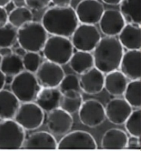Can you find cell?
I'll use <instances>...</instances> for the list:
<instances>
[{"instance_id": "1f68e13d", "label": "cell", "mask_w": 141, "mask_h": 151, "mask_svg": "<svg viewBox=\"0 0 141 151\" xmlns=\"http://www.w3.org/2000/svg\"><path fill=\"white\" fill-rule=\"evenodd\" d=\"M22 64L24 67V70L35 74L36 71L38 70L40 63H41V57L38 52L33 51H27L24 55L22 57Z\"/></svg>"}, {"instance_id": "ab89813d", "label": "cell", "mask_w": 141, "mask_h": 151, "mask_svg": "<svg viewBox=\"0 0 141 151\" xmlns=\"http://www.w3.org/2000/svg\"><path fill=\"white\" fill-rule=\"evenodd\" d=\"M26 52H27V51H26L22 47H21L20 45H19V46H17V47L15 48V50H14L13 53H15L16 55H19L20 57H22L25 54H26Z\"/></svg>"}, {"instance_id": "4fadbf2b", "label": "cell", "mask_w": 141, "mask_h": 151, "mask_svg": "<svg viewBox=\"0 0 141 151\" xmlns=\"http://www.w3.org/2000/svg\"><path fill=\"white\" fill-rule=\"evenodd\" d=\"M73 119L72 115L60 107H57L48 112L46 127L50 133L55 135H64L72 129Z\"/></svg>"}, {"instance_id": "7402d4cb", "label": "cell", "mask_w": 141, "mask_h": 151, "mask_svg": "<svg viewBox=\"0 0 141 151\" xmlns=\"http://www.w3.org/2000/svg\"><path fill=\"white\" fill-rule=\"evenodd\" d=\"M128 135L119 128H112L104 133L101 139V146L105 150L126 149Z\"/></svg>"}, {"instance_id": "83f0119b", "label": "cell", "mask_w": 141, "mask_h": 151, "mask_svg": "<svg viewBox=\"0 0 141 151\" xmlns=\"http://www.w3.org/2000/svg\"><path fill=\"white\" fill-rule=\"evenodd\" d=\"M32 21H33L32 12L26 6L16 7L8 15V22L17 29Z\"/></svg>"}, {"instance_id": "4316f807", "label": "cell", "mask_w": 141, "mask_h": 151, "mask_svg": "<svg viewBox=\"0 0 141 151\" xmlns=\"http://www.w3.org/2000/svg\"><path fill=\"white\" fill-rule=\"evenodd\" d=\"M0 70L5 75L15 76L24 70L22 57L15 53L11 54L5 57H2Z\"/></svg>"}, {"instance_id": "cb8c5ba5", "label": "cell", "mask_w": 141, "mask_h": 151, "mask_svg": "<svg viewBox=\"0 0 141 151\" xmlns=\"http://www.w3.org/2000/svg\"><path fill=\"white\" fill-rule=\"evenodd\" d=\"M71 70L78 74H82L94 66L93 54L88 51H73L69 60Z\"/></svg>"}, {"instance_id": "ba28073f", "label": "cell", "mask_w": 141, "mask_h": 151, "mask_svg": "<svg viewBox=\"0 0 141 151\" xmlns=\"http://www.w3.org/2000/svg\"><path fill=\"white\" fill-rule=\"evenodd\" d=\"M71 43L77 50L92 52L101 39V34L95 25H78L71 35Z\"/></svg>"}, {"instance_id": "d6a6232c", "label": "cell", "mask_w": 141, "mask_h": 151, "mask_svg": "<svg viewBox=\"0 0 141 151\" xmlns=\"http://www.w3.org/2000/svg\"><path fill=\"white\" fill-rule=\"evenodd\" d=\"M58 88L60 89L61 93L67 91H70V90L81 92L78 77L73 74H65V76L62 78V80L58 86Z\"/></svg>"}, {"instance_id": "f35d334b", "label": "cell", "mask_w": 141, "mask_h": 151, "mask_svg": "<svg viewBox=\"0 0 141 151\" xmlns=\"http://www.w3.org/2000/svg\"><path fill=\"white\" fill-rule=\"evenodd\" d=\"M15 8H16V6H15V4H13V2H12V0H11L10 2H8V4H6L4 7V8L5 9V11L8 12V14L11 12V11H12Z\"/></svg>"}, {"instance_id": "8d00e7d4", "label": "cell", "mask_w": 141, "mask_h": 151, "mask_svg": "<svg viewBox=\"0 0 141 151\" xmlns=\"http://www.w3.org/2000/svg\"><path fill=\"white\" fill-rule=\"evenodd\" d=\"M51 2L56 7H69L72 0H51Z\"/></svg>"}, {"instance_id": "6da1fadb", "label": "cell", "mask_w": 141, "mask_h": 151, "mask_svg": "<svg viewBox=\"0 0 141 151\" xmlns=\"http://www.w3.org/2000/svg\"><path fill=\"white\" fill-rule=\"evenodd\" d=\"M40 23L49 34L69 38L78 27V20L72 7L55 6L45 12Z\"/></svg>"}, {"instance_id": "d590c367", "label": "cell", "mask_w": 141, "mask_h": 151, "mask_svg": "<svg viewBox=\"0 0 141 151\" xmlns=\"http://www.w3.org/2000/svg\"><path fill=\"white\" fill-rule=\"evenodd\" d=\"M8 12L5 11L4 7H0V27H3L8 22Z\"/></svg>"}, {"instance_id": "484cf974", "label": "cell", "mask_w": 141, "mask_h": 151, "mask_svg": "<svg viewBox=\"0 0 141 151\" xmlns=\"http://www.w3.org/2000/svg\"><path fill=\"white\" fill-rule=\"evenodd\" d=\"M83 102V98L81 92L70 90L61 94L59 107L72 115L78 111Z\"/></svg>"}, {"instance_id": "f546056e", "label": "cell", "mask_w": 141, "mask_h": 151, "mask_svg": "<svg viewBox=\"0 0 141 151\" xmlns=\"http://www.w3.org/2000/svg\"><path fill=\"white\" fill-rule=\"evenodd\" d=\"M126 131L131 136H136L140 138L141 135V110L140 108H135L129 114L125 122Z\"/></svg>"}, {"instance_id": "8fae6325", "label": "cell", "mask_w": 141, "mask_h": 151, "mask_svg": "<svg viewBox=\"0 0 141 151\" xmlns=\"http://www.w3.org/2000/svg\"><path fill=\"white\" fill-rule=\"evenodd\" d=\"M35 74L42 88H56L65 74L62 66L47 60L40 63Z\"/></svg>"}, {"instance_id": "b9f144b4", "label": "cell", "mask_w": 141, "mask_h": 151, "mask_svg": "<svg viewBox=\"0 0 141 151\" xmlns=\"http://www.w3.org/2000/svg\"><path fill=\"white\" fill-rule=\"evenodd\" d=\"M5 85V74L0 70V90L4 88Z\"/></svg>"}, {"instance_id": "5b68a950", "label": "cell", "mask_w": 141, "mask_h": 151, "mask_svg": "<svg viewBox=\"0 0 141 151\" xmlns=\"http://www.w3.org/2000/svg\"><path fill=\"white\" fill-rule=\"evenodd\" d=\"M40 88L36 75L27 70L15 75L10 84L11 92L20 102H34Z\"/></svg>"}, {"instance_id": "30bf717a", "label": "cell", "mask_w": 141, "mask_h": 151, "mask_svg": "<svg viewBox=\"0 0 141 151\" xmlns=\"http://www.w3.org/2000/svg\"><path fill=\"white\" fill-rule=\"evenodd\" d=\"M59 150H97L96 139L90 133L84 131L68 132L57 144Z\"/></svg>"}, {"instance_id": "d6986e66", "label": "cell", "mask_w": 141, "mask_h": 151, "mask_svg": "<svg viewBox=\"0 0 141 151\" xmlns=\"http://www.w3.org/2000/svg\"><path fill=\"white\" fill-rule=\"evenodd\" d=\"M117 37L123 48L127 50L141 49L140 25L125 23Z\"/></svg>"}, {"instance_id": "44dd1931", "label": "cell", "mask_w": 141, "mask_h": 151, "mask_svg": "<svg viewBox=\"0 0 141 151\" xmlns=\"http://www.w3.org/2000/svg\"><path fill=\"white\" fill-rule=\"evenodd\" d=\"M128 84V78L119 70H114L106 74L104 88L110 95L119 97L123 95Z\"/></svg>"}, {"instance_id": "2e32d148", "label": "cell", "mask_w": 141, "mask_h": 151, "mask_svg": "<svg viewBox=\"0 0 141 151\" xmlns=\"http://www.w3.org/2000/svg\"><path fill=\"white\" fill-rule=\"evenodd\" d=\"M140 65V50H130L124 52L119 68L128 80H137L141 78Z\"/></svg>"}, {"instance_id": "e575fe53", "label": "cell", "mask_w": 141, "mask_h": 151, "mask_svg": "<svg viewBox=\"0 0 141 151\" xmlns=\"http://www.w3.org/2000/svg\"><path fill=\"white\" fill-rule=\"evenodd\" d=\"M140 137L136 136H131L128 137L127 139V144H126V149H130V150H140Z\"/></svg>"}, {"instance_id": "7a4b0ae2", "label": "cell", "mask_w": 141, "mask_h": 151, "mask_svg": "<svg viewBox=\"0 0 141 151\" xmlns=\"http://www.w3.org/2000/svg\"><path fill=\"white\" fill-rule=\"evenodd\" d=\"M93 51L94 66L103 74L119 69L124 48L117 37H101Z\"/></svg>"}, {"instance_id": "bcb514c9", "label": "cell", "mask_w": 141, "mask_h": 151, "mask_svg": "<svg viewBox=\"0 0 141 151\" xmlns=\"http://www.w3.org/2000/svg\"><path fill=\"white\" fill-rule=\"evenodd\" d=\"M1 60H2V56L0 55V64H1Z\"/></svg>"}, {"instance_id": "8992f818", "label": "cell", "mask_w": 141, "mask_h": 151, "mask_svg": "<svg viewBox=\"0 0 141 151\" xmlns=\"http://www.w3.org/2000/svg\"><path fill=\"white\" fill-rule=\"evenodd\" d=\"M13 119L26 131H34L42 126L45 111L35 102H22Z\"/></svg>"}, {"instance_id": "3957f363", "label": "cell", "mask_w": 141, "mask_h": 151, "mask_svg": "<svg viewBox=\"0 0 141 151\" xmlns=\"http://www.w3.org/2000/svg\"><path fill=\"white\" fill-rule=\"evenodd\" d=\"M48 38L41 23L30 22L17 29V41L26 51L40 52Z\"/></svg>"}, {"instance_id": "ac0fdd59", "label": "cell", "mask_w": 141, "mask_h": 151, "mask_svg": "<svg viewBox=\"0 0 141 151\" xmlns=\"http://www.w3.org/2000/svg\"><path fill=\"white\" fill-rule=\"evenodd\" d=\"M56 139L47 131H38L25 138L23 149L27 150H56Z\"/></svg>"}, {"instance_id": "7bdbcfd3", "label": "cell", "mask_w": 141, "mask_h": 151, "mask_svg": "<svg viewBox=\"0 0 141 151\" xmlns=\"http://www.w3.org/2000/svg\"><path fill=\"white\" fill-rule=\"evenodd\" d=\"M13 4H15L16 7H23L26 6V3L25 0H12Z\"/></svg>"}, {"instance_id": "ffe728a7", "label": "cell", "mask_w": 141, "mask_h": 151, "mask_svg": "<svg viewBox=\"0 0 141 151\" xmlns=\"http://www.w3.org/2000/svg\"><path fill=\"white\" fill-rule=\"evenodd\" d=\"M61 92L56 88H40L34 102L45 112L59 107Z\"/></svg>"}, {"instance_id": "603a6c76", "label": "cell", "mask_w": 141, "mask_h": 151, "mask_svg": "<svg viewBox=\"0 0 141 151\" xmlns=\"http://www.w3.org/2000/svg\"><path fill=\"white\" fill-rule=\"evenodd\" d=\"M20 102L11 91L8 89L0 90V119H13Z\"/></svg>"}, {"instance_id": "60d3db41", "label": "cell", "mask_w": 141, "mask_h": 151, "mask_svg": "<svg viewBox=\"0 0 141 151\" xmlns=\"http://www.w3.org/2000/svg\"><path fill=\"white\" fill-rule=\"evenodd\" d=\"M121 0H101L102 3L107 5H112V6H115V5H119L121 3Z\"/></svg>"}, {"instance_id": "d4e9b609", "label": "cell", "mask_w": 141, "mask_h": 151, "mask_svg": "<svg viewBox=\"0 0 141 151\" xmlns=\"http://www.w3.org/2000/svg\"><path fill=\"white\" fill-rule=\"evenodd\" d=\"M119 5L126 23L141 24L140 0H121Z\"/></svg>"}, {"instance_id": "277c9868", "label": "cell", "mask_w": 141, "mask_h": 151, "mask_svg": "<svg viewBox=\"0 0 141 151\" xmlns=\"http://www.w3.org/2000/svg\"><path fill=\"white\" fill-rule=\"evenodd\" d=\"M73 49L69 38L51 36L47 38L41 51L45 60L62 66L69 63Z\"/></svg>"}, {"instance_id": "9a60e30c", "label": "cell", "mask_w": 141, "mask_h": 151, "mask_svg": "<svg viewBox=\"0 0 141 151\" xmlns=\"http://www.w3.org/2000/svg\"><path fill=\"white\" fill-rule=\"evenodd\" d=\"M132 111L131 106L125 99L112 98L105 106L106 118L114 125H123Z\"/></svg>"}, {"instance_id": "5bb4252c", "label": "cell", "mask_w": 141, "mask_h": 151, "mask_svg": "<svg viewBox=\"0 0 141 151\" xmlns=\"http://www.w3.org/2000/svg\"><path fill=\"white\" fill-rule=\"evenodd\" d=\"M125 23L121 12L115 9L104 10L98 22L101 33L106 37H117Z\"/></svg>"}, {"instance_id": "4dcf8cb0", "label": "cell", "mask_w": 141, "mask_h": 151, "mask_svg": "<svg viewBox=\"0 0 141 151\" xmlns=\"http://www.w3.org/2000/svg\"><path fill=\"white\" fill-rule=\"evenodd\" d=\"M17 41V28L7 23L0 27V48L12 47Z\"/></svg>"}, {"instance_id": "ee69618b", "label": "cell", "mask_w": 141, "mask_h": 151, "mask_svg": "<svg viewBox=\"0 0 141 151\" xmlns=\"http://www.w3.org/2000/svg\"><path fill=\"white\" fill-rule=\"evenodd\" d=\"M14 76H11V75H5V84H11L12 82Z\"/></svg>"}, {"instance_id": "f1b7e54d", "label": "cell", "mask_w": 141, "mask_h": 151, "mask_svg": "<svg viewBox=\"0 0 141 151\" xmlns=\"http://www.w3.org/2000/svg\"><path fill=\"white\" fill-rule=\"evenodd\" d=\"M124 99L132 108L141 107V81L140 79L130 80L123 93Z\"/></svg>"}, {"instance_id": "f6af8a7d", "label": "cell", "mask_w": 141, "mask_h": 151, "mask_svg": "<svg viewBox=\"0 0 141 151\" xmlns=\"http://www.w3.org/2000/svg\"><path fill=\"white\" fill-rule=\"evenodd\" d=\"M11 0H0V7H4Z\"/></svg>"}, {"instance_id": "52a82bcc", "label": "cell", "mask_w": 141, "mask_h": 151, "mask_svg": "<svg viewBox=\"0 0 141 151\" xmlns=\"http://www.w3.org/2000/svg\"><path fill=\"white\" fill-rule=\"evenodd\" d=\"M25 138V130L13 119L2 120L0 122V150L21 149Z\"/></svg>"}, {"instance_id": "836d02e7", "label": "cell", "mask_w": 141, "mask_h": 151, "mask_svg": "<svg viewBox=\"0 0 141 151\" xmlns=\"http://www.w3.org/2000/svg\"><path fill=\"white\" fill-rule=\"evenodd\" d=\"M26 7L34 11H40L47 8L51 0H25Z\"/></svg>"}, {"instance_id": "7c38bea8", "label": "cell", "mask_w": 141, "mask_h": 151, "mask_svg": "<svg viewBox=\"0 0 141 151\" xmlns=\"http://www.w3.org/2000/svg\"><path fill=\"white\" fill-rule=\"evenodd\" d=\"M104 7L98 0H82L75 9L78 22L83 24L96 25L104 12Z\"/></svg>"}, {"instance_id": "e0dca14e", "label": "cell", "mask_w": 141, "mask_h": 151, "mask_svg": "<svg viewBox=\"0 0 141 151\" xmlns=\"http://www.w3.org/2000/svg\"><path fill=\"white\" fill-rule=\"evenodd\" d=\"M104 74L93 66L78 78L81 91L89 95L100 93L104 89Z\"/></svg>"}, {"instance_id": "9c48e42d", "label": "cell", "mask_w": 141, "mask_h": 151, "mask_svg": "<svg viewBox=\"0 0 141 151\" xmlns=\"http://www.w3.org/2000/svg\"><path fill=\"white\" fill-rule=\"evenodd\" d=\"M78 112L80 122L90 128L99 127L106 120L105 107L95 99L83 102Z\"/></svg>"}, {"instance_id": "74e56055", "label": "cell", "mask_w": 141, "mask_h": 151, "mask_svg": "<svg viewBox=\"0 0 141 151\" xmlns=\"http://www.w3.org/2000/svg\"><path fill=\"white\" fill-rule=\"evenodd\" d=\"M12 53H13V50H12V47H2V48H0V55L2 57L8 56Z\"/></svg>"}]
</instances>
